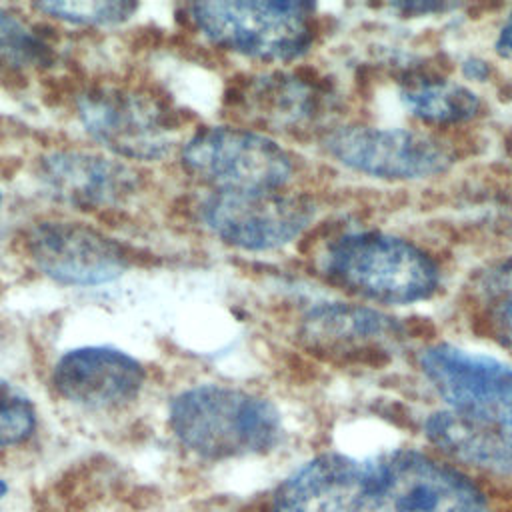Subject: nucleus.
I'll use <instances>...</instances> for the list:
<instances>
[{
  "instance_id": "nucleus-1",
  "label": "nucleus",
  "mask_w": 512,
  "mask_h": 512,
  "mask_svg": "<svg viewBox=\"0 0 512 512\" xmlns=\"http://www.w3.org/2000/svg\"><path fill=\"white\" fill-rule=\"evenodd\" d=\"M270 512H486L458 472L414 450L322 454L292 472Z\"/></svg>"
},
{
  "instance_id": "nucleus-2",
  "label": "nucleus",
  "mask_w": 512,
  "mask_h": 512,
  "mask_svg": "<svg viewBox=\"0 0 512 512\" xmlns=\"http://www.w3.org/2000/svg\"><path fill=\"white\" fill-rule=\"evenodd\" d=\"M74 114L82 130L120 160L156 162L186 140L182 112L140 82H90L76 92Z\"/></svg>"
},
{
  "instance_id": "nucleus-3",
  "label": "nucleus",
  "mask_w": 512,
  "mask_h": 512,
  "mask_svg": "<svg viewBox=\"0 0 512 512\" xmlns=\"http://www.w3.org/2000/svg\"><path fill=\"white\" fill-rule=\"evenodd\" d=\"M168 420L178 442L208 460L264 454L282 438V418L270 400L224 384L182 390Z\"/></svg>"
},
{
  "instance_id": "nucleus-4",
  "label": "nucleus",
  "mask_w": 512,
  "mask_h": 512,
  "mask_svg": "<svg viewBox=\"0 0 512 512\" xmlns=\"http://www.w3.org/2000/svg\"><path fill=\"white\" fill-rule=\"evenodd\" d=\"M320 270L360 298L394 306L428 300L440 284V270L422 248L374 230L332 238L320 252Z\"/></svg>"
},
{
  "instance_id": "nucleus-5",
  "label": "nucleus",
  "mask_w": 512,
  "mask_h": 512,
  "mask_svg": "<svg viewBox=\"0 0 512 512\" xmlns=\"http://www.w3.org/2000/svg\"><path fill=\"white\" fill-rule=\"evenodd\" d=\"M186 20L218 50L286 64L314 42V6L288 0H214L184 6Z\"/></svg>"
},
{
  "instance_id": "nucleus-6",
  "label": "nucleus",
  "mask_w": 512,
  "mask_h": 512,
  "mask_svg": "<svg viewBox=\"0 0 512 512\" xmlns=\"http://www.w3.org/2000/svg\"><path fill=\"white\" fill-rule=\"evenodd\" d=\"M182 170L210 192H276L294 176L292 154L266 132L202 126L178 150Z\"/></svg>"
},
{
  "instance_id": "nucleus-7",
  "label": "nucleus",
  "mask_w": 512,
  "mask_h": 512,
  "mask_svg": "<svg viewBox=\"0 0 512 512\" xmlns=\"http://www.w3.org/2000/svg\"><path fill=\"white\" fill-rule=\"evenodd\" d=\"M314 204L304 194L208 192L198 204V218L220 242L248 250H278L296 240L314 218Z\"/></svg>"
},
{
  "instance_id": "nucleus-8",
  "label": "nucleus",
  "mask_w": 512,
  "mask_h": 512,
  "mask_svg": "<svg viewBox=\"0 0 512 512\" xmlns=\"http://www.w3.org/2000/svg\"><path fill=\"white\" fill-rule=\"evenodd\" d=\"M322 146L348 170L384 180L430 178L442 174L452 162L444 142L398 126H338L324 136Z\"/></svg>"
},
{
  "instance_id": "nucleus-9",
  "label": "nucleus",
  "mask_w": 512,
  "mask_h": 512,
  "mask_svg": "<svg viewBox=\"0 0 512 512\" xmlns=\"http://www.w3.org/2000/svg\"><path fill=\"white\" fill-rule=\"evenodd\" d=\"M32 264L64 286H100L114 282L132 266L126 244L102 230L64 218H42L24 234Z\"/></svg>"
},
{
  "instance_id": "nucleus-10",
  "label": "nucleus",
  "mask_w": 512,
  "mask_h": 512,
  "mask_svg": "<svg viewBox=\"0 0 512 512\" xmlns=\"http://www.w3.org/2000/svg\"><path fill=\"white\" fill-rule=\"evenodd\" d=\"M420 368L452 412L512 428V364L454 344H434Z\"/></svg>"
},
{
  "instance_id": "nucleus-11",
  "label": "nucleus",
  "mask_w": 512,
  "mask_h": 512,
  "mask_svg": "<svg viewBox=\"0 0 512 512\" xmlns=\"http://www.w3.org/2000/svg\"><path fill=\"white\" fill-rule=\"evenodd\" d=\"M34 174L52 200L84 212L118 208L140 190L138 170L126 160L80 148L44 152Z\"/></svg>"
},
{
  "instance_id": "nucleus-12",
  "label": "nucleus",
  "mask_w": 512,
  "mask_h": 512,
  "mask_svg": "<svg viewBox=\"0 0 512 512\" xmlns=\"http://www.w3.org/2000/svg\"><path fill=\"white\" fill-rule=\"evenodd\" d=\"M224 100L236 120L258 132L304 130L324 108V94L310 78L278 70L236 78Z\"/></svg>"
},
{
  "instance_id": "nucleus-13",
  "label": "nucleus",
  "mask_w": 512,
  "mask_h": 512,
  "mask_svg": "<svg viewBox=\"0 0 512 512\" xmlns=\"http://www.w3.org/2000/svg\"><path fill=\"white\" fill-rule=\"evenodd\" d=\"M144 366L112 346H80L64 352L52 370L56 392L82 408L108 410L132 402L144 386Z\"/></svg>"
},
{
  "instance_id": "nucleus-14",
  "label": "nucleus",
  "mask_w": 512,
  "mask_h": 512,
  "mask_svg": "<svg viewBox=\"0 0 512 512\" xmlns=\"http://www.w3.org/2000/svg\"><path fill=\"white\" fill-rule=\"evenodd\" d=\"M424 432L448 456L492 472L512 474V428L458 412L430 414Z\"/></svg>"
},
{
  "instance_id": "nucleus-15",
  "label": "nucleus",
  "mask_w": 512,
  "mask_h": 512,
  "mask_svg": "<svg viewBox=\"0 0 512 512\" xmlns=\"http://www.w3.org/2000/svg\"><path fill=\"white\" fill-rule=\"evenodd\" d=\"M394 334V322L366 306L346 302H318L308 308L298 326V336L314 350H340Z\"/></svg>"
},
{
  "instance_id": "nucleus-16",
  "label": "nucleus",
  "mask_w": 512,
  "mask_h": 512,
  "mask_svg": "<svg viewBox=\"0 0 512 512\" xmlns=\"http://www.w3.org/2000/svg\"><path fill=\"white\" fill-rule=\"evenodd\" d=\"M396 104L428 124H458L480 110L476 92L450 80H416L396 90Z\"/></svg>"
},
{
  "instance_id": "nucleus-17",
  "label": "nucleus",
  "mask_w": 512,
  "mask_h": 512,
  "mask_svg": "<svg viewBox=\"0 0 512 512\" xmlns=\"http://www.w3.org/2000/svg\"><path fill=\"white\" fill-rule=\"evenodd\" d=\"M54 58L52 46L36 26L0 8V76H26L52 66Z\"/></svg>"
},
{
  "instance_id": "nucleus-18",
  "label": "nucleus",
  "mask_w": 512,
  "mask_h": 512,
  "mask_svg": "<svg viewBox=\"0 0 512 512\" xmlns=\"http://www.w3.org/2000/svg\"><path fill=\"white\" fill-rule=\"evenodd\" d=\"M474 294L484 326L502 346L512 350V258L480 272Z\"/></svg>"
},
{
  "instance_id": "nucleus-19",
  "label": "nucleus",
  "mask_w": 512,
  "mask_h": 512,
  "mask_svg": "<svg viewBox=\"0 0 512 512\" xmlns=\"http://www.w3.org/2000/svg\"><path fill=\"white\" fill-rule=\"evenodd\" d=\"M32 8L74 26H114L132 18L138 4L126 0H52L36 2Z\"/></svg>"
},
{
  "instance_id": "nucleus-20",
  "label": "nucleus",
  "mask_w": 512,
  "mask_h": 512,
  "mask_svg": "<svg viewBox=\"0 0 512 512\" xmlns=\"http://www.w3.org/2000/svg\"><path fill=\"white\" fill-rule=\"evenodd\" d=\"M36 428V412L30 398L0 378V448L22 444Z\"/></svg>"
},
{
  "instance_id": "nucleus-21",
  "label": "nucleus",
  "mask_w": 512,
  "mask_h": 512,
  "mask_svg": "<svg viewBox=\"0 0 512 512\" xmlns=\"http://www.w3.org/2000/svg\"><path fill=\"white\" fill-rule=\"evenodd\" d=\"M462 72H464L466 78H470L474 82H480V80H486L490 76V66H488V62H484L480 58H468L462 64Z\"/></svg>"
},
{
  "instance_id": "nucleus-22",
  "label": "nucleus",
  "mask_w": 512,
  "mask_h": 512,
  "mask_svg": "<svg viewBox=\"0 0 512 512\" xmlns=\"http://www.w3.org/2000/svg\"><path fill=\"white\" fill-rule=\"evenodd\" d=\"M496 50L502 58H512V12L506 18L504 26L500 28V34L496 40Z\"/></svg>"
},
{
  "instance_id": "nucleus-23",
  "label": "nucleus",
  "mask_w": 512,
  "mask_h": 512,
  "mask_svg": "<svg viewBox=\"0 0 512 512\" xmlns=\"http://www.w3.org/2000/svg\"><path fill=\"white\" fill-rule=\"evenodd\" d=\"M8 492V484L0 478V502H2V498H4V494Z\"/></svg>"
},
{
  "instance_id": "nucleus-24",
  "label": "nucleus",
  "mask_w": 512,
  "mask_h": 512,
  "mask_svg": "<svg viewBox=\"0 0 512 512\" xmlns=\"http://www.w3.org/2000/svg\"><path fill=\"white\" fill-rule=\"evenodd\" d=\"M0 206H2V190H0Z\"/></svg>"
}]
</instances>
